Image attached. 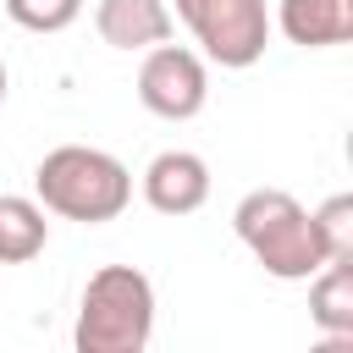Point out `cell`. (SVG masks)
Here are the masks:
<instances>
[{
	"label": "cell",
	"mask_w": 353,
	"mask_h": 353,
	"mask_svg": "<svg viewBox=\"0 0 353 353\" xmlns=\"http://www.w3.org/2000/svg\"><path fill=\"white\" fill-rule=\"evenodd\" d=\"M237 237L254 248V259L276 281H309L325 265V243L314 232V215L287 193V188H254L232 210Z\"/></svg>",
	"instance_id": "obj_1"
},
{
	"label": "cell",
	"mask_w": 353,
	"mask_h": 353,
	"mask_svg": "<svg viewBox=\"0 0 353 353\" xmlns=\"http://www.w3.org/2000/svg\"><path fill=\"white\" fill-rule=\"evenodd\" d=\"M33 188H39L44 210H55L66 221H88V226L116 221L127 210V199H132L127 165L116 154H105V149H88V143L50 149L39 160V171H33Z\"/></svg>",
	"instance_id": "obj_2"
},
{
	"label": "cell",
	"mask_w": 353,
	"mask_h": 353,
	"mask_svg": "<svg viewBox=\"0 0 353 353\" xmlns=\"http://www.w3.org/2000/svg\"><path fill=\"white\" fill-rule=\"evenodd\" d=\"M154 331V287L132 265H105L83 287L77 309V353H143Z\"/></svg>",
	"instance_id": "obj_3"
},
{
	"label": "cell",
	"mask_w": 353,
	"mask_h": 353,
	"mask_svg": "<svg viewBox=\"0 0 353 353\" xmlns=\"http://www.w3.org/2000/svg\"><path fill=\"white\" fill-rule=\"evenodd\" d=\"M176 17L221 66H254L270 39L265 0H176Z\"/></svg>",
	"instance_id": "obj_4"
},
{
	"label": "cell",
	"mask_w": 353,
	"mask_h": 353,
	"mask_svg": "<svg viewBox=\"0 0 353 353\" xmlns=\"http://www.w3.org/2000/svg\"><path fill=\"white\" fill-rule=\"evenodd\" d=\"M204 94H210V83H204V61H199L193 50L165 44V39L149 44V55H143V66H138V99H143L154 116L188 121V116H199Z\"/></svg>",
	"instance_id": "obj_5"
},
{
	"label": "cell",
	"mask_w": 353,
	"mask_h": 353,
	"mask_svg": "<svg viewBox=\"0 0 353 353\" xmlns=\"http://www.w3.org/2000/svg\"><path fill=\"white\" fill-rule=\"evenodd\" d=\"M143 199L160 210V215H193L204 199H210V165L188 149H165L149 160L143 171Z\"/></svg>",
	"instance_id": "obj_6"
},
{
	"label": "cell",
	"mask_w": 353,
	"mask_h": 353,
	"mask_svg": "<svg viewBox=\"0 0 353 353\" xmlns=\"http://www.w3.org/2000/svg\"><path fill=\"white\" fill-rule=\"evenodd\" d=\"M94 22H99V39L116 50H149V44L171 39L165 0H99Z\"/></svg>",
	"instance_id": "obj_7"
},
{
	"label": "cell",
	"mask_w": 353,
	"mask_h": 353,
	"mask_svg": "<svg viewBox=\"0 0 353 353\" xmlns=\"http://www.w3.org/2000/svg\"><path fill=\"white\" fill-rule=\"evenodd\" d=\"M281 28L303 50L342 44L353 39V0H281Z\"/></svg>",
	"instance_id": "obj_8"
},
{
	"label": "cell",
	"mask_w": 353,
	"mask_h": 353,
	"mask_svg": "<svg viewBox=\"0 0 353 353\" xmlns=\"http://www.w3.org/2000/svg\"><path fill=\"white\" fill-rule=\"evenodd\" d=\"M309 314H314L331 336H353V254H347V259H325V265L314 270Z\"/></svg>",
	"instance_id": "obj_9"
},
{
	"label": "cell",
	"mask_w": 353,
	"mask_h": 353,
	"mask_svg": "<svg viewBox=\"0 0 353 353\" xmlns=\"http://www.w3.org/2000/svg\"><path fill=\"white\" fill-rule=\"evenodd\" d=\"M50 237V221L33 199L0 193V265H28Z\"/></svg>",
	"instance_id": "obj_10"
},
{
	"label": "cell",
	"mask_w": 353,
	"mask_h": 353,
	"mask_svg": "<svg viewBox=\"0 0 353 353\" xmlns=\"http://www.w3.org/2000/svg\"><path fill=\"white\" fill-rule=\"evenodd\" d=\"M314 232L325 243V259H347L353 254V199L347 193H331L320 210H314Z\"/></svg>",
	"instance_id": "obj_11"
},
{
	"label": "cell",
	"mask_w": 353,
	"mask_h": 353,
	"mask_svg": "<svg viewBox=\"0 0 353 353\" xmlns=\"http://www.w3.org/2000/svg\"><path fill=\"white\" fill-rule=\"evenodd\" d=\"M11 22L17 28H33V33H61L66 22H77L83 0H6Z\"/></svg>",
	"instance_id": "obj_12"
},
{
	"label": "cell",
	"mask_w": 353,
	"mask_h": 353,
	"mask_svg": "<svg viewBox=\"0 0 353 353\" xmlns=\"http://www.w3.org/2000/svg\"><path fill=\"white\" fill-rule=\"evenodd\" d=\"M0 99H6V66H0Z\"/></svg>",
	"instance_id": "obj_13"
}]
</instances>
